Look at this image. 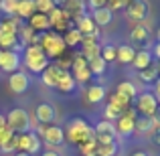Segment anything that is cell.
Masks as SVG:
<instances>
[{
	"instance_id": "obj_50",
	"label": "cell",
	"mask_w": 160,
	"mask_h": 156,
	"mask_svg": "<svg viewBox=\"0 0 160 156\" xmlns=\"http://www.w3.org/2000/svg\"><path fill=\"white\" fill-rule=\"evenodd\" d=\"M41 156H61L59 152H53V150H47V152H43Z\"/></svg>"
},
{
	"instance_id": "obj_15",
	"label": "cell",
	"mask_w": 160,
	"mask_h": 156,
	"mask_svg": "<svg viewBox=\"0 0 160 156\" xmlns=\"http://www.w3.org/2000/svg\"><path fill=\"white\" fill-rule=\"evenodd\" d=\"M20 67V57L16 51H2V57H0V69L4 73H16Z\"/></svg>"
},
{
	"instance_id": "obj_54",
	"label": "cell",
	"mask_w": 160,
	"mask_h": 156,
	"mask_svg": "<svg viewBox=\"0 0 160 156\" xmlns=\"http://www.w3.org/2000/svg\"><path fill=\"white\" fill-rule=\"evenodd\" d=\"M156 39H158V43H160V28L156 31Z\"/></svg>"
},
{
	"instance_id": "obj_10",
	"label": "cell",
	"mask_w": 160,
	"mask_h": 156,
	"mask_svg": "<svg viewBox=\"0 0 160 156\" xmlns=\"http://www.w3.org/2000/svg\"><path fill=\"white\" fill-rule=\"evenodd\" d=\"M49 23H51V28H53V33H65V31H69V24H71V16L67 14L65 10H63L61 6H57V8H53L51 12H49Z\"/></svg>"
},
{
	"instance_id": "obj_32",
	"label": "cell",
	"mask_w": 160,
	"mask_h": 156,
	"mask_svg": "<svg viewBox=\"0 0 160 156\" xmlns=\"http://www.w3.org/2000/svg\"><path fill=\"white\" fill-rule=\"evenodd\" d=\"M106 65H108V63L102 59V55L93 57V59L89 61V71H91V75H103V73H106Z\"/></svg>"
},
{
	"instance_id": "obj_28",
	"label": "cell",
	"mask_w": 160,
	"mask_h": 156,
	"mask_svg": "<svg viewBox=\"0 0 160 156\" xmlns=\"http://www.w3.org/2000/svg\"><path fill=\"white\" fill-rule=\"evenodd\" d=\"M116 91H118L120 95H124V98H128L130 102H134V99L138 98V89L134 87V83H132V81H122L120 85L116 87Z\"/></svg>"
},
{
	"instance_id": "obj_31",
	"label": "cell",
	"mask_w": 160,
	"mask_h": 156,
	"mask_svg": "<svg viewBox=\"0 0 160 156\" xmlns=\"http://www.w3.org/2000/svg\"><path fill=\"white\" fill-rule=\"evenodd\" d=\"M130 99L128 98H124V95H120L118 91H113L112 93V98H109V105L112 108H116V109H120V112H126V109L130 108Z\"/></svg>"
},
{
	"instance_id": "obj_23",
	"label": "cell",
	"mask_w": 160,
	"mask_h": 156,
	"mask_svg": "<svg viewBox=\"0 0 160 156\" xmlns=\"http://www.w3.org/2000/svg\"><path fill=\"white\" fill-rule=\"evenodd\" d=\"M156 118H148V116H138L136 118V126H134V132L138 134H148L152 132V128L156 126Z\"/></svg>"
},
{
	"instance_id": "obj_16",
	"label": "cell",
	"mask_w": 160,
	"mask_h": 156,
	"mask_svg": "<svg viewBox=\"0 0 160 156\" xmlns=\"http://www.w3.org/2000/svg\"><path fill=\"white\" fill-rule=\"evenodd\" d=\"M8 87H10L12 93H24V91L28 89V73H24V71H16V73H12L10 77H8Z\"/></svg>"
},
{
	"instance_id": "obj_56",
	"label": "cell",
	"mask_w": 160,
	"mask_h": 156,
	"mask_svg": "<svg viewBox=\"0 0 160 156\" xmlns=\"http://www.w3.org/2000/svg\"><path fill=\"white\" fill-rule=\"evenodd\" d=\"M0 57H2V49H0Z\"/></svg>"
},
{
	"instance_id": "obj_17",
	"label": "cell",
	"mask_w": 160,
	"mask_h": 156,
	"mask_svg": "<svg viewBox=\"0 0 160 156\" xmlns=\"http://www.w3.org/2000/svg\"><path fill=\"white\" fill-rule=\"evenodd\" d=\"M35 116H37V120H39V124H47V126H51L53 122L57 120V112H55V108L51 103H47V102L37 105Z\"/></svg>"
},
{
	"instance_id": "obj_14",
	"label": "cell",
	"mask_w": 160,
	"mask_h": 156,
	"mask_svg": "<svg viewBox=\"0 0 160 156\" xmlns=\"http://www.w3.org/2000/svg\"><path fill=\"white\" fill-rule=\"evenodd\" d=\"M98 39L99 35H85L81 39V55L87 59V61H91L93 57H98L99 55V45H98Z\"/></svg>"
},
{
	"instance_id": "obj_44",
	"label": "cell",
	"mask_w": 160,
	"mask_h": 156,
	"mask_svg": "<svg viewBox=\"0 0 160 156\" xmlns=\"http://www.w3.org/2000/svg\"><path fill=\"white\" fill-rule=\"evenodd\" d=\"M132 2V0H108V8L109 10H122V8H126L128 4Z\"/></svg>"
},
{
	"instance_id": "obj_34",
	"label": "cell",
	"mask_w": 160,
	"mask_h": 156,
	"mask_svg": "<svg viewBox=\"0 0 160 156\" xmlns=\"http://www.w3.org/2000/svg\"><path fill=\"white\" fill-rule=\"evenodd\" d=\"M158 77H160V75H158V67H154V65H150L148 69H142L140 71V79L144 83H154Z\"/></svg>"
},
{
	"instance_id": "obj_6",
	"label": "cell",
	"mask_w": 160,
	"mask_h": 156,
	"mask_svg": "<svg viewBox=\"0 0 160 156\" xmlns=\"http://www.w3.org/2000/svg\"><path fill=\"white\" fill-rule=\"evenodd\" d=\"M37 136L43 138L47 144L51 146H61L63 142H65V134H63V128H59V126H47V124H39L37 126Z\"/></svg>"
},
{
	"instance_id": "obj_5",
	"label": "cell",
	"mask_w": 160,
	"mask_h": 156,
	"mask_svg": "<svg viewBox=\"0 0 160 156\" xmlns=\"http://www.w3.org/2000/svg\"><path fill=\"white\" fill-rule=\"evenodd\" d=\"M4 118H6V126L14 134H27V132H31V118H28L27 109L14 108V109H10Z\"/></svg>"
},
{
	"instance_id": "obj_45",
	"label": "cell",
	"mask_w": 160,
	"mask_h": 156,
	"mask_svg": "<svg viewBox=\"0 0 160 156\" xmlns=\"http://www.w3.org/2000/svg\"><path fill=\"white\" fill-rule=\"evenodd\" d=\"M152 142L160 146V122H156V126L152 128Z\"/></svg>"
},
{
	"instance_id": "obj_21",
	"label": "cell",
	"mask_w": 160,
	"mask_h": 156,
	"mask_svg": "<svg viewBox=\"0 0 160 156\" xmlns=\"http://www.w3.org/2000/svg\"><path fill=\"white\" fill-rule=\"evenodd\" d=\"M75 87H77V83H75L71 71H63L61 77H59V81H57V89L63 91V93H73Z\"/></svg>"
},
{
	"instance_id": "obj_48",
	"label": "cell",
	"mask_w": 160,
	"mask_h": 156,
	"mask_svg": "<svg viewBox=\"0 0 160 156\" xmlns=\"http://www.w3.org/2000/svg\"><path fill=\"white\" fill-rule=\"evenodd\" d=\"M154 98H156V102L160 103V77L154 81Z\"/></svg>"
},
{
	"instance_id": "obj_20",
	"label": "cell",
	"mask_w": 160,
	"mask_h": 156,
	"mask_svg": "<svg viewBox=\"0 0 160 156\" xmlns=\"http://www.w3.org/2000/svg\"><path fill=\"white\" fill-rule=\"evenodd\" d=\"M61 73H63V69H59L57 65H49L47 69L41 73V79H43V83L47 87H57V81H59V77H61Z\"/></svg>"
},
{
	"instance_id": "obj_27",
	"label": "cell",
	"mask_w": 160,
	"mask_h": 156,
	"mask_svg": "<svg viewBox=\"0 0 160 156\" xmlns=\"http://www.w3.org/2000/svg\"><path fill=\"white\" fill-rule=\"evenodd\" d=\"M152 65V53L150 51H136V57H134V67H136L138 71L142 69H148V67Z\"/></svg>"
},
{
	"instance_id": "obj_46",
	"label": "cell",
	"mask_w": 160,
	"mask_h": 156,
	"mask_svg": "<svg viewBox=\"0 0 160 156\" xmlns=\"http://www.w3.org/2000/svg\"><path fill=\"white\" fill-rule=\"evenodd\" d=\"M87 2H89L91 10H98V8H103V6H108V0H87Z\"/></svg>"
},
{
	"instance_id": "obj_8",
	"label": "cell",
	"mask_w": 160,
	"mask_h": 156,
	"mask_svg": "<svg viewBox=\"0 0 160 156\" xmlns=\"http://www.w3.org/2000/svg\"><path fill=\"white\" fill-rule=\"evenodd\" d=\"M71 75H73L75 83H89L91 81V71H89V61L83 55H75L73 65H71Z\"/></svg>"
},
{
	"instance_id": "obj_19",
	"label": "cell",
	"mask_w": 160,
	"mask_h": 156,
	"mask_svg": "<svg viewBox=\"0 0 160 156\" xmlns=\"http://www.w3.org/2000/svg\"><path fill=\"white\" fill-rule=\"evenodd\" d=\"M28 27L32 28V31H39V33H47L49 28H51V23H49V16L47 14H41V12H35V14L28 18Z\"/></svg>"
},
{
	"instance_id": "obj_1",
	"label": "cell",
	"mask_w": 160,
	"mask_h": 156,
	"mask_svg": "<svg viewBox=\"0 0 160 156\" xmlns=\"http://www.w3.org/2000/svg\"><path fill=\"white\" fill-rule=\"evenodd\" d=\"M65 138H69L73 144H83V142H89V140H95V130L87 124L83 118H73V120L67 124V132H65Z\"/></svg>"
},
{
	"instance_id": "obj_42",
	"label": "cell",
	"mask_w": 160,
	"mask_h": 156,
	"mask_svg": "<svg viewBox=\"0 0 160 156\" xmlns=\"http://www.w3.org/2000/svg\"><path fill=\"white\" fill-rule=\"evenodd\" d=\"M55 65H57L59 69H63V71H69L71 65H73V57H67V55H63V57L57 59V63H55Z\"/></svg>"
},
{
	"instance_id": "obj_57",
	"label": "cell",
	"mask_w": 160,
	"mask_h": 156,
	"mask_svg": "<svg viewBox=\"0 0 160 156\" xmlns=\"http://www.w3.org/2000/svg\"><path fill=\"white\" fill-rule=\"evenodd\" d=\"M93 156H98V154H93Z\"/></svg>"
},
{
	"instance_id": "obj_9",
	"label": "cell",
	"mask_w": 160,
	"mask_h": 156,
	"mask_svg": "<svg viewBox=\"0 0 160 156\" xmlns=\"http://www.w3.org/2000/svg\"><path fill=\"white\" fill-rule=\"evenodd\" d=\"M136 118H138L136 108H132V105H130V108L120 116V120H118L116 132L122 134V136H132V134H134V126H136Z\"/></svg>"
},
{
	"instance_id": "obj_36",
	"label": "cell",
	"mask_w": 160,
	"mask_h": 156,
	"mask_svg": "<svg viewBox=\"0 0 160 156\" xmlns=\"http://www.w3.org/2000/svg\"><path fill=\"white\" fill-rule=\"evenodd\" d=\"M98 148H99V144L95 140L83 142V144H79V154H83V156H93V154H98Z\"/></svg>"
},
{
	"instance_id": "obj_38",
	"label": "cell",
	"mask_w": 160,
	"mask_h": 156,
	"mask_svg": "<svg viewBox=\"0 0 160 156\" xmlns=\"http://www.w3.org/2000/svg\"><path fill=\"white\" fill-rule=\"evenodd\" d=\"M20 0H0V10L8 16H14L16 12V6H18Z\"/></svg>"
},
{
	"instance_id": "obj_51",
	"label": "cell",
	"mask_w": 160,
	"mask_h": 156,
	"mask_svg": "<svg viewBox=\"0 0 160 156\" xmlns=\"http://www.w3.org/2000/svg\"><path fill=\"white\" fill-rule=\"evenodd\" d=\"M4 126H6V118H4V116H2V113H0V130H2V128H4Z\"/></svg>"
},
{
	"instance_id": "obj_52",
	"label": "cell",
	"mask_w": 160,
	"mask_h": 156,
	"mask_svg": "<svg viewBox=\"0 0 160 156\" xmlns=\"http://www.w3.org/2000/svg\"><path fill=\"white\" fill-rule=\"evenodd\" d=\"M132 156H148V154H146V152H144V150H138V152H134Z\"/></svg>"
},
{
	"instance_id": "obj_22",
	"label": "cell",
	"mask_w": 160,
	"mask_h": 156,
	"mask_svg": "<svg viewBox=\"0 0 160 156\" xmlns=\"http://www.w3.org/2000/svg\"><path fill=\"white\" fill-rule=\"evenodd\" d=\"M112 18H113V12L109 10L108 6L98 8V10L91 12V20L95 23V27H106V24L112 23Z\"/></svg>"
},
{
	"instance_id": "obj_43",
	"label": "cell",
	"mask_w": 160,
	"mask_h": 156,
	"mask_svg": "<svg viewBox=\"0 0 160 156\" xmlns=\"http://www.w3.org/2000/svg\"><path fill=\"white\" fill-rule=\"evenodd\" d=\"M122 113H124V112H120V109H116V108H112V105H106V120L108 122H113V120H120V116H122Z\"/></svg>"
},
{
	"instance_id": "obj_53",
	"label": "cell",
	"mask_w": 160,
	"mask_h": 156,
	"mask_svg": "<svg viewBox=\"0 0 160 156\" xmlns=\"http://www.w3.org/2000/svg\"><path fill=\"white\" fill-rule=\"evenodd\" d=\"M14 156H31V154H27V152H18V154H14Z\"/></svg>"
},
{
	"instance_id": "obj_41",
	"label": "cell",
	"mask_w": 160,
	"mask_h": 156,
	"mask_svg": "<svg viewBox=\"0 0 160 156\" xmlns=\"http://www.w3.org/2000/svg\"><path fill=\"white\" fill-rule=\"evenodd\" d=\"M118 154V144L112 142V144H103L98 148V156H116Z\"/></svg>"
},
{
	"instance_id": "obj_13",
	"label": "cell",
	"mask_w": 160,
	"mask_h": 156,
	"mask_svg": "<svg viewBox=\"0 0 160 156\" xmlns=\"http://www.w3.org/2000/svg\"><path fill=\"white\" fill-rule=\"evenodd\" d=\"M55 4H61V8L71 16V20H77L79 16L85 14V0H55Z\"/></svg>"
},
{
	"instance_id": "obj_24",
	"label": "cell",
	"mask_w": 160,
	"mask_h": 156,
	"mask_svg": "<svg viewBox=\"0 0 160 156\" xmlns=\"http://www.w3.org/2000/svg\"><path fill=\"white\" fill-rule=\"evenodd\" d=\"M37 12V8H35V0H20L18 2V6H16V18H31L32 14Z\"/></svg>"
},
{
	"instance_id": "obj_39",
	"label": "cell",
	"mask_w": 160,
	"mask_h": 156,
	"mask_svg": "<svg viewBox=\"0 0 160 156\" xmlns=\"http://www.w3.org/2000/svg\"><path fill=\"white\" fill-rule=\"evenodd\" d=\"M18 35H20V41H24V43H28V45L32 43V39H35V31H32L28 24H20Z\"/></svg>"
},
{
	"instance_id": "obj_4",
	"label": "cell",
	"mask_w": 160,
	"mask_h": 156,
	"mask_svg": "<svg viewBox=\"0 0 160 156\" xmlns=\"http://www.w3.org/2000/svg\"><path fill=\"white\" fill-rule=\"evenodd\" d=\"M39 45L41 49L45 51L49 59H59L65 55V41L59 33H53V31H47V33H41V39H39Z\"/></svg>"
},
{
	"instance_id": "obj_7",
	"label": "cell",
	"mask_w": 160,
	"mask_h": 156,
	"mask_svg": "<svg viewBox=\"0 0 160 156\" xmlns=\"http://www.w3.org/2000/svg\"><path fill=\"white\" fill-rule=\"evenodd\" d=\"M136 112L140 113V116L156 118V113H158V102H156V98H154L152 91L138 93V98H136Z\"/></svg>"
},
{
	"instance_id": "obj_49",
	"label": "cell",
	"mask_w": 160,
	"mask_h": 156,
	"mask_svg": "<svg viewBox=\"0 0 160 156\" xmlns=\"http://www.w3.org/2000/svg\"><path fill=\"white\" fill-rule=\"evenodd\" d=\"M154 57H156L158 61H160V43H156V45H154Z\"/></svg>"
},
{
	"instance_id": "obj_30",
	"label": "cell",
	"mask_w": 160,
	"mask_h": 156,
	"mask_svg": "<svg viewBox=\"0 0 160 156\" xmlns=\"http://www.w3.org/2000/svg\"><path fill=\"white\" fill-rule=\"evenodd\" d=\"M81 39L83 35L77 31V28H69V31H65V35H63V41H65V47H77V45H81Z\"/></svg>"
},
{
	"instance_id": "obj_26",
	"label": "cell",
	"mask_w": 160,
	"mask_h": 156,
	"mask_svg": "<svg viewBox=\"0 0 160 156\" xmlns=\"http://www.w3.org/2000/svg\"><path fill=\"white\" fill-rule=\"evenodd\" d=\"M85 98H87V102H89V103H102L103 99H106V87L98 85V83L91 85V87H87Z\"/></svg>"
},
{
	"instance_id": "obj_3",
	"label": "cell",
	"mask_w": 160,
	"mask_h": 156,
	"mask_svg": "<svg viewBox=\"0 0 160 156\" xmlns=\"http://www.w3.org/2000/svg\"><path fill=\"white\" fill-rule=\"evenodd\" d=\"M18 28H20V18L16 16H8V18L0 20V49L10 51L18 41Z\"/></svg>"
},
{
	"instance_id": "obj_25",
	"label": "cell",
	"mask_w": 160,
	"mask_h": 156,
	"mask_svg": "<svg viewBox=\"0 0 160 156\" xmlns=\"http://www.w3.org/2000/svg\"><path fill=\"white\" fill-rule=\"evenodd\" d=\"M116 61L124 63V65H128V63H134V57H136V51H134L132 45H120V47H116Z\"/></svg>"
},
{
	"instance_id": "obj_2",
	"label": "cell",
	"mask_w": 160,
	"mask_h": 156,
	"mask_svg": "<svg viewBox=\"0 0 160 156\" xmlns=\"http://www.w3.org/2000/svg\"><path fill=\"white\" fill-rule=\"evenodd\" d=\"M24 67H27L31 73H43L51 63H49V57L45 55V51L41 49V45H28L24 49Z\"/></svg>"
},
{
	"instance_id": "obj_11",
	"label": "cell",
	"mask_w": 160,
	"mask_h": 156,
	"mask_svg": "<svg viewBox=\"0 0 160 156\" xmlns=\"http://www.w3.org/2000/svg\"><path fill=\"white\" fill-rule=\"evenodd\" d=\"M18 150L35 156L37 152H41V138L37 136L32 130L27 132V134H18Z\"/></svg>"
},
{
	"instance_id": "obj_40",
	"label": "cell",
	"mask_w": 160,
	"mask_h": 156,
	"mask_svg": "<svg viewBox=\"0 0 160 156\" xmlns=\"http://www.w3.org/2000/svg\"><path fill=\"white\" fill-rule=\"evenodd\" d=\"M99 55H102V59L108 63V61H116V55H118V51H116V47H113V45H106V47H102Z\"/></svg>"
},
{
	"instance_id": "obj_29",
	"label": "cell",
	"mask_w": 160,
	"mask_h": 156,
	"mask_svg": "<svg viewBox=\"0 0 160 156\" xmlns=\"http://www.w3.org/2000/svg\"><path fill=\"white\" fill-rule=\"evenodd\" d=\"M130 39H132L134 43H146V41L150 39V31L144 24H136V27L130 31Z\"/></svg>"
},
{
	"instance_id": "obj_37",
	"label": "cell",
	"mask_w": 160,
	"mask_h": 156,
	"mask_svg": "<svg viewBox=\"0 0 160 156\" xmlns=\"http://www.w3.org/2000/svg\"><path fill=\"white\" fill-rule=\"evenodd\" d=\"M35 8L41 14H49L53 8H57V4H55V0H35Z\"/></svg>"
},
{
	"instance_id": "obj_33",
	"label": "cell",
	"mask_w": 160,
	"mask_h": 156,
	"mask_svg": "<svg viewBox=\"0 0 160 156\" xmlns=\"http://www.w3.org/2000/svg\"><path fill=\"white\" fill-rule=\"evenodd\" d=\"M95 136H98V134H109V136H116V126L112 124V122H108V120H102V122H98V124H95Z\"/></svg>"
},
{
	"instance_id": "obj_12",
	"label": "cell",
	"mask_w": 160,
	"mask_h": 156,
	"mask_svg": "<svg viewBox=\"0 0 160 156\" xmlns=\"http://www.w3.org/2000/svg\"><path fill=\"white\" fill-rule=\"evenodd\" d=\"M148 2L146 0H132V2L126 6V16H128L132 23H140V20L148 18Z\"/></svg>"
},
{
	"instance_id": "obj_55",
	"label": "cell",
	"mask_w": 160,
	"mask_h": 156,
	"mask_svg": "<svg viewBox=\"0 0 160 156\" xmlns=\"http://www.w3.org/2000/svg\"><path fill=\"white\" fill-rule=\"evenodd\" d=\"M158 75H160V65H158Z\"/></svg>"
},
{
	"instance_id": "obj_35",
	"label": "cell",
	"mask_w": 160,
	"mask_h": 156,
	"mask_svg": "<svg viewBox=\"0 0 160 156\" xmlns=\"http://www.w3.org/2000/svg\"><path fill=\"white\" fill-rule=\"evenodd\" d=\"M0 150H2V152H14V150H18V134L8 136L6 140L0 144Z\"/></svg>"
},
{
	"instance_id": "obj_47",
	"label": "cell",
	"mask_w": 160,
	"mask_h": 156,
	"mask_svg": "<svg viewBox=\"0 0 160 156\" xmlns=\"http://www.w3.org/2000/svg\"><path fill=\"white\" fill-rule=\"evenodd\" d=\"M12 134H14V132H12V130H10V128H8V126H4V128H2V130H0V144H2V142H4V140H6V138H8V136H12Z\"/></svg>"
},
{
	"instance_id": "obj_18",
	"label": "cell",
	"mask_w": 160,
	"mask_h": 156,
	"mask_svg": "<svg viewBox=\"0 0 160 156\" xmlns=\"http://www.w3.org/2000/svg\"><path fill=\"white\" fill-rule=\"evenodd\" d=\"M75 28H77V31L81 33L83 37H85V35H99V31H98V27H95V23L91 20V16H87V14L79 16V18L75 20Z\"/></svg>"
}]
</instances>
